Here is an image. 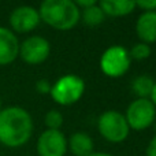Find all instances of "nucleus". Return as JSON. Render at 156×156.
<instances>
[{"label":"nucleus","instance_id":"6ab92c4d","mask_svg":"<svg viewBox=\"0 0 156 156\" xmlns=\"http://www.w3.org/2000/svg\"><path fill=\"white\" fill-rule=\"evenodd\" d=\"M136 7L143 8L144 11H156V0H144V2H136Z\"/></svg>","mask_w":156,"mask_h":156},{"label":"nucleus","instance_id":"6e6552de","mask_svg":"<svg viewBox=\"0 0 156 156\" xmlns=\"http://www.w3.org/2000/svg\"><path fill=\"white\" fill-rule=\"evenodd\" d=\"M38 10L32 5H19L10 14V26L14 33H30L40 25Z\"/></svg>","mask_w":156,"mask_h":156},{"label":"nucleus","instance_id":"9b49d317","mask_svg":"<svg viewBox=\"0 0 156 156\" xmlns=\"http://www.w3.org/2000/svg\"><path fill=\"white\" fill-rule=\"evenodd\" d=\"M136 33L141 43L154 44L156 43V12L155 11H144L137 19Z\"/></svg>","mask_w":156,"mask_h":156},{"label":"nucleus","instance_id":"412c9836","mask_svg":"<svg viewBox=\"0 0 156 156\" xmlns=\"http://www.w3.org/2000/svg\"><path fill=\"white\" fill-rule=\"evenodd\" d=\"M147 156H156V134L152 137L147 147Z\"/></svg>","mask_w":156,"mask_h":156},{"label":"nucleus","instance_id":"a211bd4d","mask_svg":"<svg viewBox=\"0 0 156 156\" xmlns=\"http://www.w3.org/2000/svg\"><path fill=\"white\" fill-rule=\"evenodd\" d=\"M51 88H52V83L48 80H38L36 82V90L41 94H48L51 92Z\"/></svg>","mask_w":156,"mask_h":156},{"label":"nucleus","instance_id":"423d86ee","mask_svg":"<svg viewBox=\"0 0 156 156\" xmlns=\"http://www.w3.org/2000/svg\"><path fill=\"white\" fill-rule=\"evenodd\" d=\"M125 118L130 129L141 132L155 123L156 108L151 99H136L129 104Z\"/></svg>","mask_w":156,"mask_h":156},{"label":"nucleus","instance_id":"b1692460","mask_svg":"<svg viewBox=\"0 0 156 156\" xmlns=\"http://www.w3.org/2000/svg\"><path fill=\"white\" fill-rule=\"evenodd\" d=\"M2 108H3L2 107V97H0V111H2Z\"/></svg>","mask_w":156,"mask_h":156},{"label":"nucleus","instance_id":"dca6fc26","mask_svg":"<svg viewBox=\"0 0 156 156\" xmlns=\"http://www.w3.org/2000/svg\"><path fill=\"white\" fill-rule=\"evenodd\" d=\"M44 123H45L48 130H60L63 125V115L60 111L58 110H51L45 114L44 118Z\"/></svg>","mask_w":156,"mask_h":156},{"label":"nucleus","instance_id":"f03ea898","mask_svg":"<svg viewBox=\"0 0 156 156\" xmlns=\"http://www.w3.org/2000/svg\"><path fill=\"white\" fill-rule=\"evenodd\" d=\"M40 19L56 30H70L81 19V10L71 0H45L38 8Z\"/></svg>","mask_w":156,"mask_h":156},{"label":"nucleus","instance_id":"39448f33","mask_svg":"<svg viewBox=\"0 0 156 156\" xmlns=\"http://www.w3.org/2000/svg\"><path fill=\"white\" fill-rule=\"evenodd\" d=\"M132 59L129 51L122 45H112L103 52L100 58V70L107 77L119 78L129 71Z\"/></svg>","mask_w":156,"mask_h":156},{"label":"nucleus","instance_id":"5701e85b","mask_svg":"<svg viewBox=\"0 0 156 156\" xmlns=\"http://www.w3.org/2000/svg\"><path fill=\"white\" fill-rule=\"evenodd\" d=\"M89 156H114L111 154H105V152H92Z\"/></svg>","mask_w":156,"mask_h":156},{"label":"nucleus","instance_id":"4468645a","mask_svg":"<svg viewBox=\"0 0 156 156\" xmlns=\"http://www.w3.org/2000/svg\"><path fill=\"white\" fill-rule=\"evenodd\" d=\"M155 81L149 76H138L132 82V90L138 99H151L152 89H154Z\"/></svg>","mask_w":156,"mask_h":156},{"label":"nucleus","instance_id":"f3484780","mask_svg":"<svg viewBox=\"0 0 156 156\" xmlns=\"http://www.w3.org/2000/svg\"><path fill=\"white\" fill-rule=\"evenodd\" d=\"M130 59L132 60H144L148 59L151 56V47L148 44L138 43L136 45H133V48L129 51Z\"/></svg>","mask_w":156,"mask_h":156},{"label":"nucleus","instance_id":"20e7f679","mask_svg":"<svg viewBox=\"0 0 156 156\" xmlns=\"http://www.w3.org/2000/svg\"><path fill=\"white\" fill-rule=\"evenodd\" d=\"M83 92H85V82L82 78L76 74H66L60 77L55 83H52L49 94L58 104L71 105L76 104L82 97Z\"/></svg>","mask_w":156,"mask_h":156},{"label":"nucleus","instance_id":"9d476101","mask_svg":"<svg viewBox=\"0 0 156 156\" xmlns=\"http://www.w3.org/2000/svg\"><path fill=\"white\" fill-rule=\"evenodd\" d=\"M19 40L11 29L0 26V66H7L19 56Z\"/></svg>","mask_w":156,"mask_h":156},{"label":"nucleus","instance_id":"2eb2a0df","mask_svg":"<svg viewBox=\"0 0 156 156\" xmlns=\"http://www.w3.org/2000/svg\"><path fill=\"white\" fill-rule=\"evenodd\" d=\"M81 16H82V21L86 26H90V27H96L99 25H101L104 22V12L103 10L100 8L99 3H96L92 7H88L85 10L81 11Z\"/></svg>","mask_w":156,"mask_h":156},{"label":"nucleus","instance_id":"f257e3e1","mask_svg":"<svg viewBox=\"0 0 156 156\" xmlns=\"http://www.w3.org/2000/svg\"><path fill=\"white\" fill-rule=\"evenodd\" d=\"M33 134L32 115L18 105L2 108L0 111V144L8 148H19Z\"/></svg>","mask_w":156,"mask_h":156},{"label":"nucleus","instance_id":"7ed1b4c3","mask_svg":"<svg viewBox=\"0 0 156 156\" xmlns=\"http://www.w3.org/2000/svg\"><path fill=\"white\" fill-rule=\"evenodd\" d=\"M97 129L104 140L108 143H123L130 133V127L123 114L119 111L110 110L103 112L97 119Z\"/></svg>","mask_w":156,"mask_h":156},{"label":"nucleus","instance_id":"393cba45","mask_svg":"<svg viewBox=\"0 0 156 156\" xmlns=\"http://www.w3.org/2000/svg\"><path fill=\"white\" fill-rule=\"evenodd\" d=\"M155 12H156V11H155Z\"/></svg>","mask_w":156,"mask_h":156},{"label":"nucleus","instance_id":"4be33fe9","mask_svg":"<svg viewBox=\"0 0 156 156\" xmlns=\"http://www.w3.org/2000/svg\"><path fill=\"white\" fill-rule=\"evenodd\" d=\"M151 101L154 103V105H155V108H156V81H155L154 89H152V94H151Z\"/></svg>","mask_w":156,"mask_h":156},{"label":"nucleus","instance_id":"aec40b11","mask_svg":"<svg viewBox=\"0 0 156 156\" xmlns=\"http://www.w3.org/2000/svg\"><path fill=\"white\" fill-rule=\"evenodd\" d=\"M74 3H76V5L80 10H85V8L94 5L97 2H94V0H77V2H74Z\"/></svg>","mask_w":156,"mask_h":156},{"label":"nucleus","instance_id":"1a4fd4ad","mask_svg":"<svg viewBox=\"0 0 156 156\" xmlns=\"http://www.w3.org/2000/svg\"><path fill=\"white\" fill-rule=\"evenodd\" d=\"M67 152V138L60 130L43 132L37 141L38 156H65Z\"/></svg>","mask_w":156,"mask_h":156},{"label":"nucleus","instance_id":"f8f14e48","mask_svg":"<svg viewBox=\"0 0 156 156\" xmlns=\"http://www.w3.org/2000/svg\"><path fill=\"white\" fill-rule=\"evenodd\" d=\"M93 140L83 132H76L67 140V149H70L74 156H89L93 152Z\"/></svg>","mask_w":156,"mask_h":156},{"label":"nucleus","instance_id":"0eeeda50","mask_svg":"<svg viewBox=\"0 0 156 156\" xmlns=\"http://www.w3.org/2000/svg\"><path fill=\"white\" fill-rule=\"evenodd\" d=\"M49 52V41L41 36H30L19 44V56L27 65H40L45 62Z\"/></svg>","mask_w":156,"mask_h":156},{"label":"nucleus","instance_id":"ddd939ff","mask_svg":"<svg viewBox=\"0 0 156 156\" xmlns=\"http://www.w3.org/2000/svg\"><path fill=\"white\" fill-rule=\"evenodd\" d=\"M99 5L108 16H125L136 10V2L130 0H101Z\"/></svg>","mask_w":156,"mask_h":156}]
</instances>
